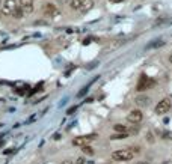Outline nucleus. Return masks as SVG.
Segmentation results:
<instances>
[{
  "instance_id": "16",
  "label": "nucleus",
  "mask_w": 172,
  "mask_h": 164,
  "mask_svg": "<svg viewBox=\"0 0 172 164\" xmlns=\"http://www.w3.org/2000/svg\"><path fill=\"white\" fill-rule=\"evenodd\" d=\"M77 110V107H71V109H68V112H67V115H73L74 112Z\"/></svg>"
},
{
  "instance_id": "1",
  "label": "nucleus",
  "mask_w": 172,
  "mask_h": 164,
  "mask_svg": "<svg viewBox=\"0 0 172 164\" xmlns=\"http://www.w3.org/2000/svg\"><path fill=\"white\" fill-rule=\"evenodd\" d=\"M112 158L115 161H129L133 158V152H131V149H119L112 154Z\"/></svg>"
},
{
  "instance_id": "19",
  "label": "nucleus",
  "mask_w": 172,
  "mask_h": 164,
  "mask_svg": "<svg viewBox=\"0 0 172 164\" xmlns=\"http://www.w3.org/2000/svg\"><path fill=\"white\" fill-rule=\"evenodd\" d=\"M110 2H113V3H119V2H122V0H110Z\"/></svg>"
},
{
  "instance_id": "18",
  "label": "nucleus",
  "mask_w": 172,
  "mask_h": 164,
  "mask_svg": "<svg viewBox=\"0 0 172 164\" xmlns=\"http://www.w3.org/2000/svg\"><path fill=\"white\" fill-rule=\"evenodd\" d=\"M77 164H85V160H83V158H79V160H77Z\"/></svg>"
},
{
  "instance_id": "23",
  "label": "nucleus",
  "mask_w": 172,
  "mask_h": 164,
  "mask_svg": "<svg viewBox=\"0 0 172 164\" xmlns=\"http://www.w3.org/2000/svg\"><path fill=\"white\" fill-rule=\"evenodd\" d=\"M0 2H2V0H0Z\"/></svg>"
},
{
  "instance_id": "22",
  "label": "nucleus",
  "mask_w": 172,
  "mask_h": 164,
  "mask_svg": "<svg viewBox=\"0 0 172 164\" xmlns=\"http://www.w3.org/2000/svg\"><path fill=\"white\" fill-rule=\"evenodd\" d=\"M169 60H171V63H172V54H171V57H169Z\"/></svg>"
},
{
  "instance_id": "7",
  "label": "nucleus",
  "mask_w": 172,
  "mask_h": 164,
  "mask_svg": "<svg viewBox=\"0 0 172 164\" xmlns=\"http://www.w3.org/2000/svg\"><path fill=\"white\" fill-rule=\"evenodd\" d=\"M20 3H21L23 12H27V14L33 12V0H20Z\"/></svg>"
},
{
  "instance_id": "9",
  "label": "nucleus",
  "mask_w": 172,
  "mask_h": 164,
  "mask_svg": "<svg viewBox=\"0 0 172 164\" xmlns=\"http://www.w3.org/2000/svg\"><path fill=\"white\" fill-rule=\"evenodd\" d=\"M44 14L45 15H50V17H53V15H56L57 14V9H56V6L54 5H45L44 6Z\"/></svg>"
},
{
  "instance_id": "11",
  "label": "nucleus",
  "mask_w": 172,
  "mask_h": 164,
  "mask_svg": "<svg viewBox=\"0 0 172 164\" xmlns=\"http://www.w3.org/2000/svg\"><path fill=\"white\" fill-rule=\"evenodd\" d=\"M127 137V132H116V134H113L110 139L112 140H122V139H126Z\"/></svg>"
},
{
  "instance_id": "20",
  "label": "nucleus",
  "mask_w": 172,
  "mask_h": 164,
  "mask_svg": "<svg viewBox=\"0 0 172 164\" xmlns=\"http://www.w3.org/2000/svg\"><path fill=\"white\" fill-rule=\"evenodd\" d=\"M60 164H73L71 161H64V163H60Z\"/></svg>"
},
{
  "instance_id": "14",
  "label": "nucleus",
  "mask_w": 172,
  "mask_h": 164,
  "mask_svg": "<svg viewBox=\"0 0 172 164\" xmlns=\"http://www.w3.org/2000/svg\"><path fill=\"white\" fill-rule=\"evenodd\" d=\"M71 8L73 9H80L82 8V0H71Z\"/></svg>"
},
{
  "instance_id": "6",
  "label": "nucleus",
  "mask_w": 172,
  "mask_h": 164,
  "mask_svg": "<svg viewBox=\"0 0 172 164\" xmlns=\"http://www.w3.org/2000/svg\"><path fill=\"white\" fill-rule=\"evenodd\" d=\"M15 8H17V3H15L14 0H6V2H5V6L2 8V12H3L5 15H8V14H12Z\"/></svg>"
},
{
  "instance_id": "17",
  "label": "nucleus",
  "mask_w": 172,
  "mask_h": 164,
  "mask_svg": "<svg viewBox=\"0 0 172 164\" xmlns=\"http://www.w3.org/2000/svg\"><path fill=\"white\" fill-rule=\"evenodd\" d=\"M163 137H165V139H168V140H171V139H172V132H165V134H163Z\"/></svg>"
},
{
  "instance_id": "12",
  "label": "nucleus",
  "mask_w": 172,
  "mask_h": 164,
  "mask_svg": "<svg viewBox=\"0 0 172 164\" xmlns=\"http://www.w3.org/2000/svg\"><path fill=\"white\" fill-rule=\"evenodd\" d=\"M12 17H14V18H21V17H23V9H21V8H15L14 12H12Z\"/></svg>"
},
{
  "instance_id": "8",
  "label": "nucleus",
  "mask_w": 172,
  "mask_h": 164,
  "mask_svg": "<svg viewBox=\"0 0 172 164\" xmlns=\"http://www.w3.org/2000/svg\"><path fill=\"white\" fill-rule=\"evenodd\" d=\"M150 96H146V95H142V96H137L136 98V104L139 105V107H146L148 104H150Z\"/></svg>"
},
{
  "instance_id": "15",
  "label": "nucleus",
  "mask_w": 172,
  "mask_h": 164,
  "mask_svg": "<svg viewBox=\"0 0 172 164\" xmlns=\"http://www.w3.org/2000/svg\"><path fill=\"white\" fill-rule=\"evenodd\" d=\"M83 154H86V155H94V149L91 148V146H83Z\"/></svg>"
},
{
  "instance_id": "13",
  "label": "nucleus",
  "mask_w": 172,
  "mask_h": 164,
  "mask_svg": "<svg viewBox=\"0 0 172 164\" xmlns=\"http://www.w3.org/2000/svg\"><path fill=\"white\" fill-rule=\"evenodd\" d=\"M113 129H115L116 132H127V128H126L124 125H121V123H116V125L113 126Z\"/></svg>"
},
{
  "instance_id": "4",
  "label": "nucleus",
  "mask_w": 172,
  "mask_h": 164,
  "mask_svg": "<svg viewBox=\"0 0 172 164\" xmlns=\"http://www.w3.org/2000/svg\"><path fill=\"white\" fill-rule=\"evenodd\" d=\"M153 86H154V80L148 79L146 75H142L137 83V90H146L148 87H153Z\"/></svg>"
},
{
  "instance_id": "10",
  "label": "nucleus",
  "mask_w": 172,
  "mask_h": 164,
  "mask_svg": "<svg viewBox=\"0 0 172 164\" xmlns=\"http://www.w3.org/2000/svg\"><path fill=\"white\" fill-rule=\"evenodd\" d=\"M94 6V0H82V11H89Z\"/></svg>"
},
{
  "instance_id": "5",
  "label": "nucleus",
  "mask_w": 172,
  "mask_h": 164,
  "mask_svg": "<svg viewBox=\"0 0 172 164\" xmlns=\"http://www.w3.org/2000/svg\"><path fill=\"white\" fill-rule=\"evenodd\" d=\"M142 118H143V115H142L140 110H133V112H130V115L127 116L129 122H131V123H139L142 121Z\"/></svg>"
},
{
  "instance_id": "21",
  "label": "nucleus",
  "mask_w": 172,
  "mask_h": 164,
  "mask_svg": "<svg viewBox=\"0 0 172 164\" xmlns=\"http://www.w3.org/2000/svg\"><path fill=\"white\" fill-rule=\"evenodd\" d=\"M136 164H150V163H145V161H139V163H136Z\"/></svg>"
},
{
  "instance_id": "3",
  "label": "nucleus",
  "mask_w": 172,
  "mask_h": 164,
  "mask_svg": "<svg viewBox=\"0 0 172 164\" xmlns=\"http://www.w3.org/2000/svg\"><path fill=\"white\" fill-rule=\"evenodd\" d=\"M169 109H171V101L165 98L156 105V113L157 115H166L169 112Z\"/></svg>"
},
{
  "instance_id": "2",
  "label": "nucleus",
  "mask_w": 172,
  "mask_h": 164,
  "mask_svg": "<svg viewBox=\"0 0 172 164\" xmlns=\"http://www.w3.org/2000/svg\"><path fill=\"white\" fill-rule=\"evenodd\" d=\"M97 139V134H88V136H80V137H76L74 140H73V145H76V146H88V143H91L92 140H95Z\"/></svg>"
}]
</instances>
